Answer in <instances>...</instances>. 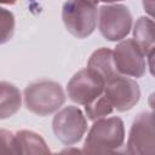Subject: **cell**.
Instances as JSON below:
<instances>
[{
	"label": "cell",
	"instance_id": "obj_12",
	"mask_svg": "<svg viewBox=\"0 0 155 155\" xmlns=\"http://www.w3.org/2000/svg\"><path fill=\"white\" fill-rule=\"evenodd\" d=\"M22 105V96L13 84L0 82V120L13 116Z\"/></svg>",
	"mask_w": 155,
	"mask_h": 155
},
{
	"label": "cell",
	"instance_id": "obj_9",
	"mask_svg": "<svg viewBox=\"0 0 155 155\" xmlns=\"http://www.w3.org/2000/svg\"><path fill=\"white\" fill-rule=\"evenodd\" d=\"M154 115L151 111H145L139 114L132 122L126 151L134 155L154 154Z\"/></svg>",
	"mask_w": 155,
	"mask_h": 155
},
{
	"label": "cell",
	"instance_id": "obj_19",
	"mask_svg": "<svg viewBox=\"0 0 155 155\" xmlns=\"http://www.w3.org/2000/svg\"><path fill=\"white\" fill-rule=\"evenodd\" d=\"M99 1H103L105 4H111V2H117V1H121V0H99Z\"/></svg>",
	"mask_w": 155,
	"mask_h": 155
},
{
	"label": "cell",
	"instance_id": "obj_8",
	"mask_svg": "<svg viewBox=\"0 0 155 155\" xmlns=\"http://www.w3.org/2000/svg\"><path fill=\"white\" fill-rule=\"evenodd\" d=\"M113 61L119 74L142 78L147 71V58L133 39L121 40L113 51Z\"/></svg>",
	"mask_w": 155,
	"mask_h": 155
},
{
	"label": "cell",
	"instance_id": "obj_11",
	"mask_svg": "<svg viewBox=\"0 0 155 155\" xmlns=\"http://www.w3.org/2000/svg\"><path fill=\"white\" fill-rule=\"evenodd\" d=\"M15 144L17 154H47L50 149L44 138L28 130H22L15 133Z\"/></svg>",
	"mask_w": 155,
	"mask_h": 155
},
{
	"label": "cell",
	"instance_id": "obj_3",
	"mask_svg": "<svg viewBox=\"0 0 155 155\" xmlns=\"http://www.w3.org/2000/svg\"><path fill=\"white\" fill-rule=\"evenodd\" d=\"M98 11L87 0H67L62 7V19L67 30L78 39L90 36L97 25Z\"/></svg>",
	"mask_w": 155,
	"mask_h": 155
},
{
	"label": "cell",
	"instance_id": "obj_14",
	"mask_svg": "<svg viewBox=\"0 0 155 155\" xmlns=\"http://www.w3.org/2000/svg\"><path fill=\"white\" fill-rule=\"evenodd\" d=\"M114 108L109 103V101L105 98L104 94L99 96L97 99H94L92 103L85 105V113L87 119L94 121L101 117H105L107 115H110L113 113Z\"/></svg>",
	"mask_w": 155,
	"mask_h": 155
},
{
	"label": "cell",
	"instance_id": "obj_4",
	"mask_svg": "<svg viewBox=\"0 0 155 155\" xmlns=\"http://www.w3.org/2000/svg\"><path fill=\"white\" fill-rule=\"evenodd\" d=\"M132 19L127 6L121 4L103 5L98 12V28L108 41H121L130 34Z\"/></svg>",
	"mask_w": 155,
	"mask_h": 155
},
{
	"label": "cell",
	"instance_id": "obj_15",
	"mask_svg": "<svg viewBox=\"0 0 155 155\" xmlns=\"http://www.w3.org/2000/svg\"><path fill=\"white\" fill-rule=\"evenodd\" d=\"M15 16L10 10L0 7V45L10 41L15 33Z\"/></svg>",
	"mask_w": 155,
	"mask_h": 155
},
{
	"label": "cell",
	"instance_id": "obj_7",
	"mask_svg": "<svg viewBox=\"0 0 155 155\" xmlns=\"http://www.w3.org/2000/svg\"><path fill=\"white\" fill-rule=\"evenodd\" d=\"M103 94L117 111L132 109L140 98L139 85L125 75L116 74L104 85Z\"/></svg>",
	"mask_w": 155,
	"mask_h": 155
},
{
	"label": "cell",
	"instance_id": "obj_1",
	"mask_svg": "<svg viewBox=\"0 0 155 155\" xmlns=\"http://www.w3.org/2000/svg\"><path fill=\"white\" fill-rule=\"evenodd\" d=\"M125 142V126L119 116L94 120L87 133L84 153H114Z\"/></svg>",
	"mask_w": 155,
	"mask_h": 155
},
{
	"label": "cell",
	"instance_id": "obj_17",
	"mask_svg": "<svg viewBox=\"0 0 155 155\" xmlns=\"http://www.w3.org/2000/svg\"><path fill=\"white\" fill-rule=\"evenodd\" d=\"M143 7L144 10L153 16V10H154V0H143Z\"/></svg>",
	"mask_w": 155,
	"mask_h": 155
},
{
	"label": "cell",
	"instance_id": "obj_6",
	"mask_svg": "<svg viewBox=\"0 0 155 155\" xmlns=\"http://www.w3.org/2000/svg\"><path fill=\"white\" fill-rule=\"evenodd\" d=\"M105 81L93 69L85 68L73 75L67 85L70 101L80 105H87L103 94Z\"/></svg>",
	"mask_w": 155,
	"mask_h": 155
},
{
	"label": "cell",
	"instance_id": "obj_5",
	"mask_svg": "<svg viewBox=\"0 0 155 155\" xmlns=\"http://www.w3.org/2000/svg\"><path fill=\"white\" fill-rule=\"evenodd\" d=\"M52 130L56 138L64 145L79 143L87 130V120L80 108L68 105L57 110L52 120Z\"/></svg>",
	"mask_w": 155,
	"mask_h": 155
},
{
	"label": "cell",
	"instance_id": "obj_18",
	"mask_svg": "<svg viewBox=\"0 0 155 155\" xmlns=\"http://www.w3.org/2000/svg\"><path fill=\"white\" fill-rule=\"evenodd\" d=\"M17 0H0V4H4V5H13Z\"/></svg>",
	"mask_w": 155,
	"mask_h": 155
},
{
	"label": "cell",
	"instance_id": "obj_2",
	"mask_svg": "<svg viewBox=\"0 0 155 155\" xmlns=\"http://www.w3.org/2000/svg\"><path fill=\"white\" fill-rule=\"evenodd\" d=\"M63 87L52 80H39L29 84L24 90V103L29 111L39 116L50 115L65 103Z\"/></svg>",
	"mask_w": 155,
	"mask_h": 155
},
{
	"label": "cell",
	"instance_id": "obj_20",
	"mask_svg": "<svg viewBox=\"0 0 155 155\" xmlns=\"http://www.w3.org/2000/svg\"><path fill=\"white\" fill-rule=\"evenodd\" d=\"M87 1H90V2H92V4H94V5H97V4L99 2V0H87Z\"/></svg>",
	"mask_w": 155,
	"mask_h": 155
},
{
	"label": "cell",
	"instance_id": "obj_10",
	"mask_svg": "<svg viewBox=\"0 0 155 155\" xmlns=\"http://www.w3.org/2000/svg\"><path fill=\"white\" fill-rule=\"evenodd\" d=\"M154 21L151 17H139L133 28V40L143 51L145 58L149 59V68L153 74V57L155 47Z\"/></svg>",
	"mask_w": 155,
	"mask_h": 155
},
{
	"label": "cell",
	"instance_id": "obj_13",
	"mask_svg": "<svg viewBox=\"0 0 155 155\" xmlns=\"http://www.w3.org/2000/svg\"><path fill=\"white\" fill-rule=\"evenodd\" d=\"M87 67L97 71L105 82L116 74H119L113 61V51L108 47H101L96 50L91 54Z\"/></svg>",
	"mask_w": 155,
	"mask_h": 155
},
{
	"label": "cell",
	"instance_id": "obj_16",
	"mask_svg": "<svg viewBox=\"0 0 155 155\" xmlns=\"http://www.w3.org/2000/svg\"><path fill=\"white\" fill-rule=\"evenodd\" d=\"M0 154H17L13 132L0 130Z\"/></svg>",
	"mask_w": 155,
	"mask_h": 155
}]
</instances>
